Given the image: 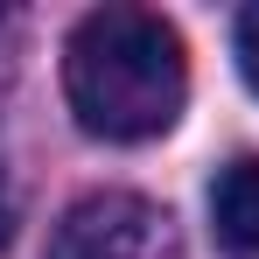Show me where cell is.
I'll return each mask as SVG.
<instances>
[{"label":"cell","mask_w":259,"mask_h":259,"mask_svg":"<svg viewBox=\"0 0 259 259\" xmlns=\"http://www.w3.org/2000/svg\"><path fill=\"white\" fill-rule=\"evenodd\" d=\"M49 259H182V238L161 203H147L133 189H98L63 210Z\"/></svg>","instance_id":"obj_2"},{"label":"cell","mask_w":259,"mask_h":259,"mask_svg":"<svg viewBox=\"0 0 259 259\" xmlns=\"http://www.w3.org/2000/svg\"><path fill=\"white\" fill-rule=\"evenodd\" d=\"M238 70H245V84L259 91V7L238 14Z\"/></svg>","instance_id":"obj_4"},{"label":"cell","mask_w":259,"mask_h":259,"mask_svg":"<svg viewBox=\"0 0 259 259\" xmlns=\"http://www.w3.org/2000/svg\"><path fill=\"white\" fill-rule=\"evenodd\" d=\"M7 231H14V196H7V175H0V245H7Z\"/></svg>","instance_id":"obj_5"},{"label":"cell","mask_w":259,"mask_h":259,"mask_svg":"<svg viewBox=\"0 0 259 259\" xmlns=\"http://www.w3.org/2000/svg\"><path fill=\"white\" fill-rule=\"evenodd\" d=\"M63 91L77 126L98 140H154L175 126L189 98L182 35L147 7H98L70 28Z\"/></svg>","instance_id":"obj_1"},{"label":"cell","mask_w":259,"mask_h":259,"mask_svg":"<svg viewBox=\"0 0 259 259\" xmlns=\"http://www.w3.org/2000/svg\"><path fill=\"white\" fill-rule=\"evenodd\" d=\"M210 217H217V238L238 259H259V154L231 161L210 182Z\"/></svg>","instance_id":"obj_3"}]
</instances>
